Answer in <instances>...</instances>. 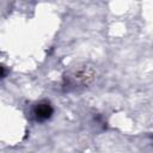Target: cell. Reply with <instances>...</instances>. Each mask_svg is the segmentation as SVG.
Segmentation results:
<instances>
[{
    "label": "cell",
    "instance_id": "1",
    "mask_svg": "<svg viewBox=\"0 0 153 153\" xmlns=\"http://www.w3.org/2000/svg\"><path fill=\"white\" fill-rule=\"evenodd\" d=\"M51 112H53V110L49 104H39L36 108V115H37V118H39V120L48 118L51 115Z\"/></svg>",
    "mask_w": 153,
    "mask_h": 153
}]
</instances>
